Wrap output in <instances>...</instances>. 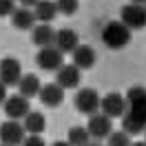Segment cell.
Masks as SVG:
<instances>
[{
    "label": "cell",
    "mask_w": 146,
    "mask_h": 146,
    "mask_svg": "<svg viewBox=\"0 0 146 146\" xmlns=\"http://www.w3.org/2000/svg\"><path fill=\"white\" fill-rule=\"evenodd\" d=\"M2 109H5V113H7L9 119H25V115L31 111V106H29L27 98H22L20 93H16V95H9L5 100Z\"/></svg>",
    "instance_id": "obj_10"
},
{
    "label": "cell",
    "mask_w": 146,
    "mask_h": 146,
    "mask_svg": "<svg viewBox=\"0 0 146 146\" xmlns=\"http://www.w3.org/2000/svg\"><path fill=\"white\" fill-rule=\"evenodd\" d=\"M7 98H9V95H7V86L0 82V106L5 104V100H7Z\"/></svg>",
    "instance_id": "obj_25"
},
{
    "label": "cell",
    "mask_w": 146,
    "mask_h": 146,
    "mask_svg": "<svg viewBox=\"0 0 146 146\" xmlns=\"http://www.w3.org/2000/svg\"><path fill=\"white\" fill-rule=\"evenodd\" d=\"M100 113H104L106 117H122L126 113V98L122 93H109L100 100Z\"/></svg>",
    "instance_id": "obj_6"
},
{
    "label": "cell",
    "mask_w": 146,
    "mask_h": 146,
    "mask_svg": "<svg viewBox=\"0 0 146 146\" xmlns=\"http://www.w3.org/2000/svg\"><path fill=\"white\" fill-rule=\"evenodd\" d=\"M33 13H36V20L40 22H51L55 18V13H58V7H55L53 0H40L36 7H33Z\"/></svg>",
    "instance_id": "obj_19"
},
{
    "label": "cell",
    "mask_w": 146,
    "mask_h": 146,
    "mask_svg": "<svg viewBox=\"0 0 146 146\" xmlns=\"http://www.w3.org/2000/svg\"><path fill=\"white\" fill-rule=\"evenodd\" d=\"M51 146H71L69 142H55V144H51Z\"/></svg>",
    "instance_id": "obj_28"
},
{
    "label": "cell",
    "mask_w": 146,
    "mask_h": 146,
    "mask_svg": "<svg viewBox=\"0 0 146 146\" xmlns=\"http://www.w3.org/2000/svg\"><path fill=\"white\" fill-rule=\"evenodd\" d=\"M146 128V89L133 86L126 91V113L122 115V131L128 135H139Z\"/></svg>",
    "instance_id": "obj_1"
},
{
    "label": "cell",
    "mask_w": 146,
    "mask_h": 146,
    "mask_svg": "<svg viewBox=\"0 0 146 146\" xmlns=\"http://www.w3.org/2000/svg\"><path fill=\"white\" fill-rule=\"evenodd\" d=\"M0 146H7V144H0Z\"/></svg>",
    "instance_id": "obj_31"
},
{
    "label": "cell",
    "mask_w": 146,
    "mask_h": 146,
    "mask_svg": "<svg viewBox=\"0 0 146 146\" xmlns=\"http://www.w3.org/2000/svg\"><path fill=\"white\" fill-rule=\"evenodd\" d=\"M31 42L36 46H53L55 44V31L51 25H46V22H40L36 27L31 29Z\"/></svg>",
    "instance_id": "obj_12"
},
{
    "label": "cell",
    "mask_w": 146,
    "mask_h": 146,
    "mask_svg": "<svg viewBox=\"0 0 146 146\" xmlns=\"http://www.w3.org/2000/svg\"><path fill=\"white\" fill-rule=\"evenodd\" d=\"M20 146H46V142L40 135H27V137H25V142H22Z\"/></svg>",
    "instance_id": "obj_24"
},
{
    "label": "cell",
    "mask_w": 146,
    "mask_h": 146,
    "mask_svg": "<svg viewBox=\"0 0 146 146\" xmlns=\"http://www.w3.org/2000/svg\"><path fill=\"white\" fill-rule=\"evenodd\" d=\"M16 9H18V7H16V0H0V18L11 16Z\"/></svg>",
    "instance_id": "obj_23"
},
{
    "label": "cell",
    "mask_w": 146,
    "mask_h": 146,
    "mask_svg": "<svg viewBox=\"0 0 146 146\" xmlns=\"http://www.w3.org/2000/svg\"><path fill=\"white\" fill-rule=\"evenodd\" d=\"M66 142H69L71 146H86L89 142H91V135H89L86 126H73V128H69Z\"/></svg>",
    "instance_id": "obj_20"
},
{
    "label": "cell",
    "mask_w": 146,
    "mask_h": 146,
    "mask_svg": "<svg viewBox=\"0 0 146 146\" xmlns=\"http://www.w3.org/2000/svg\"><path fill=\"white\" fill-rule=\"evenodd\" d=\"M22 73V66L16 58H2L0 60V82L5 86H18L20 82V75Z\"/></svg>",
    "instance_id": "obj_8"
},
{
    "label": "cell",
    "mask_w": 146,
    "mask_h": 146,
    "mask_svg": "<svg viewBox=\"0 0 146 146\" xmlns=\"http://www.w3.org/2000/svg\"><path fill=\"white\" fill-rule=\"evenodd\" d=\"M11 25L20 31H31L36 27V13L27 7H18V9L11 13Z\"/></svg>",
    "instance_id": "obj_15"
},
{
    "label": "cell",
    "mask_w": 146,
    "mask_h": 146,
    "mask_svg": "<svg viewBox=\"0 0 146 146\" xmlns=\"http://www.w3.org/2000/svg\"><path fill=\"white\" fill-rule=\"evenodd\" d=\"M73 64L82 71V69H91L95 64V51H93L89 44H80L75 51H73Z\"/></svg>",
    "instance_id": "obj_18"
},
{
    "label": "cell",
    "mask_w": 146,
    "mask_h": 146,
    "mask_svg": "<svg viewBox=\"0 0 146 146\" xmlns=\"http://www.w3.org/2000/svg\"><path fill=\"white\" fill-rule=\"evenodd\" d=\"M100 93L95 89H82L75 95V109L84 113V115H93V113H100Z\"/></svg>",
    "instance_id": "obj_7"
},
{
    "label": "cell",
    "mask_w": 146,
    "mask_h": 146,
    "mask_svg": "<svg viewBox=\"0 0 146 146\" xmlns=\"http://www.w3.org/2000/svg\"><path fill=\"white\" fill-rule=\"evenodd\" d=\"M86 131H89V135L95 137V139H104V137H109L111 133H113L111 117H106L104 113H93V115H89Z\"/></svg>",
    "instance_id": "obj_9"
},
{
    "label": "cell",
    "mask_w": 146,
    "mask_h": 146,
    "mask_svg": "<svg viewBox=\"0 0 146 146\" xmlns=\"http://www.w3.org/2000/svg\"><path fill=\"white\" fill-rule=\"evenodd\" d=\"M55 46L62 53H73L80 46V38L73 29H60V31H55Z\"/></svg>",
    "instance_id": "obj_14"
},
{
    "label": "cell",
    "mask_w": 146,
    "mask_h": 146,
    "mask_svg": "<svg viewBox=\"0 0 146 146\" xmlns=\"http://www.w3.org/2000/svg\"><path fill=\"white\" fill-rule=\"evenodd\" d=\"M131 5H142V7H144L146 0H131Z\"/></svg>",
    "instance_id": "obj_27"
},
{
    "label": "cell",
    "mask_w": 146,
    "mask_h": 146,
    "mask_svg": "<svg viewBox=\"0 0 146 146\" xmlns=\"http://www.w3.org/2000/svg\"><path fill=\"white\" fill-rule=\"evenodd\" d=\"M36 64L42 71H58L64 64V53L55 44L53 46H42L36 55Z\"/></svg>",
    "instance_id": "obj_5"
},
{
    "label": "cell",
    "mask_w": 146,
    "mask_h": 146,
    "mask_svg": "<svg viewBox=\"0 0 146 146\" xmlns=\"http://www.w3.org/2000/svg\"><path fill=\"white\" fill-rule=\"evenodd\" d=\"M119 22L126 25L131 31L146 27V7L142 5H124L119 11Z\"/></svg>",
    "instance_id": "obj_4"
},
{
    "label": "cell",
    "mask_w": 146,
    "mask_h": 146,
    "mask_svg": "<svg viewBox=\"0 0 146 146\" xmlns=\"http://www.w3.org/2000/svg\"><path fill=\"white\" fill-rule=\"evenodd\" d=\"M55 7H58V13H64V16H73L80 2L78 0H55Z\"/></svg>",
    "instance_id": "obj_22"
},
{
    "label": "cell",
    "mask_w": 146,
    "mask_h": 146,
    "mask_svg": "<svg viewBox=\"0 0 146 146\" xmlns=\"http://www.w3.org/2000/svg\"><path fill=\"white\" fill-rule=\"evenodd\" d=\"M131 146H146V142H133Z\"/></svg>",
    "instance_id": "obj_29"
},
{
    "label": "cell",
    "mask_w": 146,
    "mask_h": 146,
    "mask_svg": "<svg viewBox=\"0 0 146 146\" xmlns=\"http://www.w3.org/2000/svg\"><path fill=\"white\" fill-rule=\"evenodd\" d=\"M40 89H42V82L38 80V75H33V73H27V75H22L18 82V91L22 98H27V100H31V98H36L38 93H40Z\"/></svg>",
    "instance_id": "obj_17"
},
{
    "label": "cell",
    "mask_w": 146,
    "mask_h": 146,
    "mask_svg": "<svg viewBox=\"0 0 146 146\" xmlns=\"http://www.w3.org/2000/svg\"><path fill=\"white\" fill-rule=\"evenodd\" d=\"M27 137V131L20 124V119H7L0 124V144L7 146H20Z\"/></svg>",
    "instance_id": "obj_3"
},
{
    "label": "cell",
    "mask_w": 146,
    "mask_h": 146,
    "mask_svg": "<svg viewBox=\"0 0 146 146\" xmlns=\"http://www.w3.org/2000/svg\"><path fill=\"white\" fill-rule=\"evenodd\" d=\"M80 80H82V73H80V69L73 62L62 64V66L58 69V84L62 86L64 91H66V89H78V86H80Z\"/></svg>",
    "instance_id": "obj_11"
},
{
    "label": "cell",
    "mask_w": 146,
    "mask_h": 146,
    "mask_svg": "<svg viewBox=\"0 0 146 146\" xmlns=\"http://www.w3.org/2000/svg\"><path fill=\"white\" fill-rule=\"evenodd\" d=\"M86 146H102V144H91V142H89V144H86Z\"/></svg>",
    "instance_id": "obj_30"
},
{
    "label": "cell",
    "mask_w": 146,
    "mask_h": 146,
    "mask_svg": "<svg viewBox=\"0 0 146 146\" xmlns=\"http://www.w3.org/2000/svg\"><path fill=\"white\" fill-rule=\"evenodd\" d=\"M38 95H40L42 104H46V106H60V104L64 102V89L58 82L42 84V89H40Z\"/></svg>",
    "instance_id": "obj_13"
},
{
    "label": "cell",
    "mask_w": 146,
    "mask_h": 146,
    "mask_svg": "<svg viewBox=\"0 0 146 146\" xmlns=\"http://www.w3.org/2000/svg\"><path fill=\"white\" fill-rule=\"evenodd\" d=\"M102 42L104 46H109L113 51H119V49H124V46L131 42V29L126 25H122L119 20L115 22H106L104 27H102Z\"/></svg>",
    "instance_id": "obj_2"
},
{
    "label": "cell",
    "mask_w": 146,
    "mask_h": 146,
    "mask_svg": "<svg viewBox=\"0 0 146 146\" xmlns=\"http://www.w3.org/2000/svg\"><path fill=\"white\" fill-rule=\"evenodd\" d=\"M131 135L126 131H113L109 135V146H131Z\"/></svg>",
    "instance_id": "obj_21"
},
{
    "label": "cell",
    "mask_w": 146,
    "mask_h": 146,
    "mask_svg": "<svg viewBox=\"0 0 146 146\" xmlns=\"http://www.w3.org/2000/svg\"><path fill=\"white\" fill-rule=\"evenodd\" d=\"M22 126L27 131L29 135H40L42 131L46 128V117L44 113H40V111H29L25 119H22Z\"/></svg>",
    "instance_id": "obj_16"
},
{
    "label": "cell",
    "mask_w": 146,
    "mask_h": 146,
    "mask_svg": "<svg viewBox=\"0 0 146 146\" xmlns=\"http://www.w3.org/2000/svg\"><path fill=\"white\" fill-rule=\"evenodd\" d=\"M16 2H20V7H36L38 2H40V0H16Z\"/></svg>",
    "instance_id": "obj_26"
},
{
    "label": "cell",
    "mask_w": 146,
    "mask_h": 146,
    "mask_svg": "<svg viewBox=\"0 0 146 146\" xmlns=\"http://www.w3.org/2000/svg\"><path fill=\"white\" fill-rule=\"evenodd\" d=\"M144 7H146V5H144Z\"/></svg>",
    "instance_id": "obj_32"
}]
</instances>
